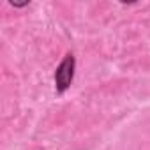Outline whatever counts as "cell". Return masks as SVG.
I'll return each mask as SVG.
<instances>
[{"label":"cell","instance_id":"cell-1","mask_svg":"<svg viewBox=\"0 0 150 150\" xmlns=\"http://www.w3.org/2000/svg\"><path fill=\"white\" fill-rule=\"evenodd\" d=\"M74 71H76V58H74L72 53H67L55 71V88L58 94H64L65 90H69L74 80Z\"/></svg>","mask_w":150,"mask_h":150}]
</instances>
